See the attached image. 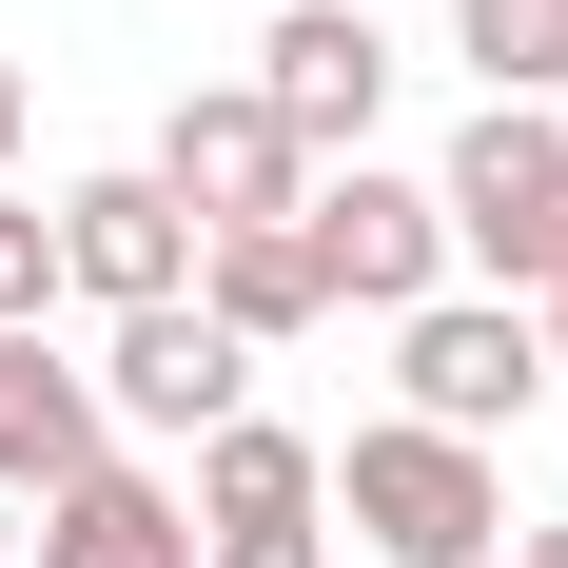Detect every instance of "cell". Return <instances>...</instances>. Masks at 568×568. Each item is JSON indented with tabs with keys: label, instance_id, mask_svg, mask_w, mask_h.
Returning a JSON list of instances; mask_svg holds the SVG:
<instances>
[{
	"label": "cell",
	"instance_id": "cell-1",
	"mask_svg": "<svg viewBox=\"0 0 568 568\" xmlns=\"http://www.w3.org/2000/svg\"><path fill=\"white\" fill-rule=\"evenodd\" d=\"M334 510H353V549H373V568H510V452L373 412V432L334 452Z\"/></svg>",
	"mask_w": 568,
	"mask_h": 568
},
{
	"label": "cell",
	"instance_id": "cell-2",
	"mask_svg": "<svg viewBox=\"0 0 568 568\" xmlns=\"http://www.w3.org/2000/svg\"><path fill=\"white\" fill-rule=\"evenodd\" d=\"M432 216H452V275L549 294V255H568V118L549 99H470L452 158H432Z\"/></svg>",
	"mask_w": 568,
	"mask_h": 568
},
{
	"label": "cell",
	"instance_id": "cell-3",
	"mask_svg": "<svg viewBox=\"0 0 568 568\" xmlns=\"http://www.w3.org/2000/svg\"><path fill=\"white\" fill-rule=\"evenodd\" d=\"M393 412L412 432H529L549 412V334H529V294H432V314H393Z\"/></svg>",
	"mask_w": 568,
	"mask_h": 568
},
{
	"label": "cell",
	"instance_id": "cell-4",
	"mask_svg": "<svg viewBox=\"0 0 568 568\" xmlns=\"http://www.w3.org/2000/svg\"><path fill=\"white\" fill-rule=\"evenodd\" d=\"M294 235H314L334 314H432V294H452V216H432V176H393V158H334L294 196Z\"/></svg>",
	"mask_w": 568,
	"mask_h": 568
},
{
	"label": "cell",
	"instance_id": "cell-5",
	"mask_svg": "<svg viewBox=\"0 0 568 568\" xmlns=\"http://www.w3.org/2000/svg\"><path fill=\"white\" fill-rule=\"evenodd\" d=\"M255 99H275V138L314 176L373 158V118H393V40H373V0H275L255 20Z\"/></svg>",
	"mask_w": 568,
	"mask_h": 568
},
{
	"label": "cell",
	"instance_id": "cell-6",
	"mask_svg": "<svg viewBox=\"0 0 568 568\" xmlns=\"http://www.w3.org/2000/svg\"><path fill=\"white\" fill-rule=\"evenodd\" d=\"M99 412H118V452H196V432L255 412V353H235L196 294H158V314H118V334H99Z\"/></svg>",
	"mask_w": 568,
	"mask_h": 568
},
{
	"label": "cell",
	"instance_id": "cell-7",
	"mask_svg": "<svg viewBox=\"0 0 568 568\" xmlns=\"http://www.w3.org/2000/svg\"><path fill=\"white\" fill-rule=\"evenodd\" d=\"M138 176H158V196H176L196 235H255V216H294V196H314V158L275 138V99H255V79H216V99H176Z\"/></svg>",
	"mask_w": 568,
	"mask_h": 568
},
{
	"label": "cell",
	"instance_id": "cell-8",
	"mask_svg": "<svg viewBox=\"0 0 568 568\" xmlns=\"http://www.w3.org/2000/svg\"><path fill=\"white\" fill-rule=\"evenodd\" d=\"M59 294H99V314H158V294H196V216H176L158 176H59Z\"/></svg>",
	"mask_w": 568,
	"mask_h": 568
},
{
	"label": "cell",
	"instance_id": "cell-9",
	"mask_svg": "<svg viewBox=\"0 0 568 568\" xmlns=\"http://www.w3.org/2000/svg\"><path fill=\"white\" fill-rule=\"evenodd\" d=\"M99 452H118L99 373H79L59 334H0V490H20V510H59V490H79Z\"/></svg>",
	"mask_w": 568,
	"mask_h": 568
},
{
	"label": "cell",
	"instance_id": "cell-10",
	"mask_svg": "<svg viewBox=\"0 0 568 568\" xmlns=\"http://www.w3.org/2000/svg\"><path fill=\"white\" fill-rule=\"evenodd\" d=\"M176 510H196V549H235V529H314V510H334V452L275 432V412H235V432L176 452Z\"/></svg>",
	"mask_w": 568,
	"mask_h": 568
},
{
	"label": "cell",
	"instance_id": "cell-11",
	"mask_svg": "<svg viewBox=\"0 0 568 568\" xmlns=\"http://www.w3.org/2000/svg\"><path fill=\"white\" fill-rule=\"evenodd\" d=\"M40 568H196V510H176V470H158V452H99V470L40 510Z\"/></svg>",
	"mask_w": 568,
	"mask_h": 568
},
{
	"label": "cell",
	"instance_id": "cell-12",
	"mask_svg": "<svg viewBox=\"0 0 568 568\" xmlns=\"http://www.w3.org/2000/svg\"><path fill=\"white\" fill-rule=\"evenodd\" d=\"M196 314H216L235 353H294L314 314H334V275H314V235L255 216V235H196Z\"/></svg>",
	"mask_w": 568,
	"mask_h": 568
},
{
	"label": "cell",
	"instance_id": "cell-13",
	"mask_svg": "<svg viewBox=\"0 0 568 568\" xmlns=\"http://www.w3.org/2000/svg\"><path fill=\"white\" fill-rule=\"evenodd\" d=\"M452 40L490 99H568V0H452Z\"/></svg>",
	"mask_w": 568,
	"mask_h": 568
},
{
	"label": "cell",
	"instance_id": "cell-14",
	"mask_svg": "<svg viewBox=\"0 0 568 568\" xmlns=\"http://www.w3.org/2000/svg\"><path fill=\"white\" fill-rule=\"evenodd\" d=\"M59 314V196H0V334Z\"/></svg>",
	"mask_w": 568,
	"mask_h": 568
},
{
	"label": "cell",
	"instance_id": "cell-15",
	"mask_svg": "<svg viewBox=\"0 0 568 568\" xmlns=\"http://www.w3.org/2000/svg\"><path fill=\"white\" fill-rule=\"evenodd\" d=\"M196 568H334L314 529H235V549H196Z\"/></svg>",
	"mask_w": 568,
	"mask_h": 568
},
{
	"label": "cell",
	"instance_id": "cell-16",
	"mask_svg": "<svg viewBox=\"0 0 568 568\" xmlns=\"http://www.w3.org/2000/svg\"><path fill=\"white\" fill-rule=\"evenodd\" d=\"M20 138H40V79L0 59V196H20Z\"/></svg>",
	"mask_w": 568,
	"mask_h": 568
},
{
	"label": "cell",
	"instance_id": "cell-17",
	"mask_svg": "<svg viewBox=\"0 0 568 568\" xmlns=\"http://www.w3.org/2000/svg\"><path fill=\"white\" fill-rule=\"evenodd\" d=\"M529 334H549V373H568V255H549V294H529Z\"/></svg>",
	"mask_w": 568,
	"mask_h": 568
},
{
	"label": "cell",
	"instance_id": "cell-18",
	"mask_svg": "<svg viewBox=\"0 0 568 568\" xmlns=\"http://www.w3.org/2000/svg\"><path fill=\"white\" fill-rule=\"evenodd\" d=\"M510 568H568V529H510Z\"/></svg>",
	"mask_w": 568,
	"mask_h": 568
},
{
	"label": "cell",
	"instance_id": "cell-19",
	"mask_svg": "<svg viewBox=\"0 0 568 568\" xmlns=\"http://www.w3.org/2000/svg\"><path fill=\"white\" fill-rule=\"evenodd\" d=\"M196 20H275V0H196Z\"/></svg>",
	"mask_w": 568,
	"mask_h": 568
}]
</instances>
